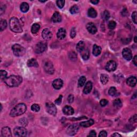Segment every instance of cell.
I'll use <instances>...</instances> for the list:
<instances>
[{
    "instance_id": "ee69618b",
    "label": "cell",
    "mask_w": 137,
    "mask_h": 137,
    "mask_svg": "<svg viewBox=\"0 0 137 137\" xmlns=\"http://www.w3.org/2000/svg\"><path fill=\"white\" fill-rule=\"evenodd\" d=\"M132 20L136 24H137V12L136 11H134L132 15Z\"/></svg>"
},
{
    "instance_id": "836d02e7",
    "label": "cell",
    "mask_w": 137,
    "mask_h": 137,
    "mask_svg": "<svg viewBox=\"0 0 137 137\" xmlns=\"http://www.w3.org/2000/svg\"><path fill=\"white\" fill-rule=\"evenodd\" d=\"M71 14H75L79 12V7L77 5H74L73 7H72L70 10Z\"/></svg>"
},
{
    "instance_id": "30bf717a",
    "label": "cell",
    "mask_w": 137,
    "mask_h": 137,
    "mask_svg": "<svg viewBox=\"0 0 137 137\" xmlns=\"http://www.w3.org/2000/svg\"><path fill=\"white\" fill-rule=\"evenodd\" d=\"M122 54H123V57L126 60L130 61L132 59V52H131V50L129 48H124L123 50Z\"/></svg>"
},
{
    "instance_id": "6da1fadb",
    "label": "cell",
    "mask_w": 137,
    "mask_h": 137,
    "mask_svg": "<svg viewBox=\"0 0 137 137\" xmlns=\"http://www.w3.org/2000/svg\"><path fill=\"white\" fill-rule=\"evenodd\" d=\"M3 81L9 87H17L22 83L23 78L19 75H13L7 77Z\"/></svg>"
},
{
    "instance_id": "5b68a950",
    "label": "cell",
    "mask_w": 137,
    "mask_h": 137,
    "mask_svg": "<svg viewBox=\"0 0 137 137\" xmlns=\"http://www.w3.org/2000/svg\"><path fill=\"white\" fill-rule=\"evenodd\" d=\"M15 136L16 137H25L27 134V130L24 127H17L13 131Z\"/></svg>"
},
{
    "instance_id": "d4e9b609",
    "label": "cell",
    "mask_w": 137,
    "mask_h": 137,
    "mask_svg": "<svg viewBox=\"0 0 137 137\" xmlns=\"http://www.w3.org/2000/svg\"><path fill=\"white\" fill-rule=\"evenodd\" d=\"M88 16L92 18H95L97 16V12L94 8H91L88 10Z\"/></svg>"
},
{
    "instance_id": "4316f807",
    "label": "cell",
    "mask_w": 137,
    "mask_h": 137,
    "mask_svg": "<svg viewBox=\"0 0 137 137\" xmlns=\"http://www.w3.org/2000/svg\"><path fill=\"white\" fill-rule=\"evenodd\" d=\"M85 43L83 41H80L78 43L76 46V49L78 52L81 53L85 49Z\"/></svg>"
},
{
    "instance_id": "2e32d148",
    "label": "cell",
    "mask_w": 137,
    "mask_h": 137,
    "mask_svg": "<svg viewBox=\"0 0 137 137\" xmlns=\"http://www.w3.org/2000/svg\"><path fill=\"white\" fill-rule=\"evenodd\" d=\"M2 136L4 137H12L11 132L10 128L9 127H4L2 128L1 131Z\"/></svg>"
},
{
    "instance_id": "b9f144b4",
    "label": "cell",
    "mask_w": 137,
    "mask_h": 137,
    "mask_svg": "<svg viewBox=\"0 0 137 137\" xmlns=\"http://www.w3.org/2000/svg\"><path fill=\"white\" fill-rule=\"evenodd\" d=\"M62 95H60V96L58 97V98L55 101V104H56L57 105H60L61 102H62Z\"/></svg>"
},
{
    "instance_id": "c3c4849f",
    "label": "cell",
    "mask_w": 137,
    "mask_h": 137,
    "mask_svg": "<svg viewBox=\"0 0 137 137\" xmlns=\"http://www.w3.org/2000/svg\"><path fill=\"white\" fill-rule=\"evenodd\" d=\"M96 133L95 132V131L94 130L91 131L90 133H89V136H88V137H96Z\"/></svg>"
},
{
    "instance_id": "816d5d0a",
    "label": "cell",
    "mask_w": 137,
    "mask_h": 137,
    "mask_svg": "<svg viewBox=\"0 0 137 137\" xmlns=\"http://www.w3.org/2000/svg\"><path fill=\"white\" fill-rule=\"evenodd\" d=\"M91 2L93 4H97V3H99V1H98V0H96V1H91Z\"/></svg>"
},
{
    "instance_id": "f1b7e54d",
    "label": "cell",
    "mask_w": 137,
    "mask_h": 137,
    "mask_svg": "<svg viewBox=\"0 0 137 137\" xmlns=\"http://www.w3.org/2000/svg\"><path fill=\"white\" fill-rule=\"evenodd\" d=\"M113 105L117 109H120L122 107V102L119 99H117L114 100Z\"/></svg>"
},
{
    "instance_id": "d6986e66",
    "label": "cell",
    "mask_w": 137,
    "mask_h": 137,
    "mask_svg": "<svg viewBox=\"0 0 137 137\" xmlns=\"http://www.w3.org/2000/svg\"><path fill=\"white\" fill-rule=\"evenodd\" d=\"M127 85L130 87H135L137 84V78L135 77H131L128 78L126 80Z\"/></svg>"
},
{
    "instance_id": "8992f818",
    "label": "cell",
    "mask_w": 137,
    "mask_h": 137,
    "mask_svg": "<svg viewBox=\"0 0 137 137\" xmlns=\"http://www.w3.org/2000/svg\"><path fill=\"white\" fill-rule=\"evenodd\" d=\"M47 111L53 116H55L57 114V109L54 104L50 102H47L46 103Z\"/></svg>"
},
{
    "instance_id": "f5cc1de1",
    "label": "cell",
    "mask_w": 137,
    "mask_h": 137,
    "mask_svg": "<svg viewBox=\"0 0 137 137\" xmlns=\"http://www.w3.org/2000/svg\"><path fill=\"white\" fill-rule=\"evenodd\" d=\"M137 37L136 36V37H135V38H134V41H135V43H137Z\"/></svg>"
},
{
    "instance_id": "bcb514c9",
    "label": "cell",
    "mask_w": 137,
    "mask_h": 137,
    "mask_svg": "<svg viewBox=\"0 0 137 137\" xmlns=\"http://www.w3.org/2000/svg\"><path fill=\"white\" fill-rule=\"evenodd\" d=\"M99 136L100 137H105L107 136V133L105 131H102L100 132Z\"/></svg>"
},
{
    "instance_id": "484cf974",
    "label": "cell",
    "mask_w": 137,
    "mask_h": 137,
    "mask_svg": "<svg viewBox=\"0 0 137 137\" xmlns=\"http://www.w3.org/2000/svg\"><path fill=\"white\" fill-rule=\"evenodd\" d=\"M20 8L21 12L26 13L29 10V5L26 2H23L21 5Z\"/></svg>"
},
{
    "instance_id": "60d3db41",
    "label": "cell",
    "mask_w": 137,
    "mask_h": 137,
    "mask_svg": "<svg viewBox=\"0 0 137 137\" xmlns=\"http://www.w3.org/2000/svg\"><path fill=\"white\" fill-rule=\"evenodd\" d=\"M100 105L102 106V107H105L106 105H108V101L105 99H102L100 101Z\"/></svg>"
},
{
    "instance_id": "e0dca14e",
    "label": "cell",
    "mask_w": 137,
    "mask_h": 137,
    "mask_svg": "<svg viewBox=\"0 0 137 137\" xmlns=\"http://www.w3.org/2000/svg\"><path fill=\"white\" fill-rule=\"evenodd\" d=\"M63 113L66 115H72L74 114V110L70 106L65 105L63 108Z\"/></svg>"
},
{
    "instance_id": "7a4b0ae2",
    "label": "cell",
    "mask_w": 137,
    "mask_h": 137,
    "mask_svg": "<svg viewBox=\"0 0 137 137\" xmlns=\"http://www.w3.org/2000/svg\"><path fill=\"white\" fill-rule=\"evenodd\" d=\"M26 110V105L24 103H19L11 110L10 115L12 117L19 116L24 114Z\"/></svg>"
},
{
    "instance_id": "f546056e",
    "label": "cell",
    "mask_w": 137,
    "mask_h": 137,
    "mask_svg": "<svg viewBox=\"0 0 137 137\" xmlns=\"http://www.w3.org/2000/svg\"><path fill=\"white\" fill-rule=\"evenodd\" d=\"M101 82L102 84L103 85H105L108 82L109 80V77L107 74H103L101 75Z\"/></svg>"
},
{
    "instance_id": "603a6c76",
    "label": "cell",
    "mask_w": 137,
    "mask_h": 137,
    "mask_svg": "<svg viewBox=\"0 0 137 137\" xmlns=\"http://www.w3.org/2000/svg\"><path fill=\"white\" fill-rule=\"evenodd\" d=\"M101 48L100 46H97L96 44H94L93 48V54L95 56H97L101 54Z\"/></svg>"
},
{
    "instance_id": "277c9868",
    "label": "cell",
    "mask_w": 137,
    "mask_h": 137,
    "mask_svg": "<svg viewBox=\"0 0 137 137\" xmlns=\"http://www.w3.org/2000/svg\"><path fill=\"white\" fill-rule=\"evenodd\" d=\"M12 50L14 55L18 57L22 56L25 54V52H26L24 47L18 44H15L13 45L12 47Z\"/></svg>"
},
{
    "instance_id": "4fadbf2b",
    "label": "cell",
    "mask_w": 137,
    "mask_h": 137,
    "mask_svg": "<svg viewBox=\"0 0 137 137\" xmlns=\"http://www.w3.org/2000/svg\"><path fill=\"white\" fill-rule=\"evenodd\" d=\"M63 85V82L61 79H56L53 81L52 85L53 87L55 89H60L62 87Z\"/></svg>"
},
{
    "instance_id": "d590c367",
    "label": "cell",
    "mask_w": 137,
    "mask_h": 137,
    "mask_svg": "<svg viewBox=\"0 0 137 137\" xmlns=\"http://www.w3.org/2000/svg\"><path fill=\"white\" fill-rule=\"evenodd\" d=\"M31 110L34 112H38L40 110V107L38 104H33L31 106Z\"/></svg>"
},
{
    "instance_id": "d6a6232c",
    "label": "cell",
    "mask_w": 137,
    "mask_h": 137,
    "mask_svg": "<svg viewBox=\"0 0 137 137\" xmlns=\"http://www.w3.org/2000/svg\"><path fill=\"white\" fill-rule=\"evenodd\" d=\"M102 17L105 21H107L110 18L109 12L107 10H105L102 14Z\"/></svg>"
},
{
    "instance_id": "ab89813d",
    "label": "cell",
    "mask_w": 137,
    "mask_h": 137,
    "mask_svg": "<svg viewBox=\"0 0 137 137\" xmlns=\"http://www.w3.org/2000/svg\"><path fill=\"white\" fill-rule=\"evenodd\" d=\"M19 123H20L21 125H23V126H26L28 124V121H27V119L25 118H23L20 119V121H19Z\"/></svg>"
},
{
    "instance_id": "cb8c5ba5",
    "label": "cell",
    "mask_w": 137,
    "mask_h": 137,
    "mask_svg": "<svg viewBox=\"0 0 137 137\" xmlns=\"http://www.w3.org/2000/svg\"><path fill=\"white\" fill-rule=\"evenodd\" d=\"M81 56L84 60H87L89 57V52L87 48H85L81 52Z\"/></svg>"
},
{
    "instance_id": "f907efd6",
    "label": "cell",
    "mask_w": 137,
    "mask_h": 137,
    "mask_svg": "<svg viewBox=\"0 0 137 137\" xmlns=\"http://www.w3.org/2000/svg\"><path fill=\"white\" fill-rule=\"evenodd\" d=\"M111 137H121V135H119V133H114L113 135H111Z\"/></svg>"
},
{
    "instance_id": "ffe728a7",
    "label": "cell",
    "mask_w": 137,
    "mask_h": 137,
    "mask_svg": "<svg viewBox=\"0 0 137 137\" xmlns=\"http://www.w3.org/2000/svg\"><path fill=\"white\" fill-rule=\"evenodd\" d=\"M66 36V31L65 30L63 29V28H61L60 29L58 30L57 33V38L62 40V39H64Z\"/></svg>"
},
{
    "instance_id": "ba28073f",
    "label": "cell",
    "mask_w": 137,
    "mask_h": 137,
    "mask_svg": "<svg viewBox=\"0 0 137 137\" xmlns=\"http://www.w3.org/2000/svg\"><path fill=\"white\" fill-rule=\"evenodd\" d=\"M43 68L44 71H45L47 74H54V66H53L52 63L51 62H50V61H47L44 63Z\"/></svg>"
},
{
    "instance_id": "7c38bea8",
    "label": "cell",
    "mask_w": 137,
    "mask_h": 137,
    "mask_svg": "<svg viewBox=\"0 0 137 137\" xmlns=\"http://www.w3.org/2000/svg\"><path fill=\"white\" fill-rule=\"evenodd\" d=\"M42 36L44 39L49 40H50L53 37V34L50 31L47 29H45L43 30L42 32Z\"/></svg>"
},
{
    "instance_id": "4dcf8cb0",
    "label": "cell",
    "mask_w": 137,
    "mask_h": 137,
    "mask_svg": "<svg viewBox=\"0 0 137 137\" xmlns=\"http://www.w3.org/2000/svg\"><path fill=\"white\" fill-rule=\"evenodd\" d=\"M7 27V22L6 20L4 19H1V21H0V30L1 31H3L6 29Z\"/></svg>"
},
{
    "instance_id": "681fc988",
    "label": "cell",
    "mask_w": 137,
    "mask_h": 137,
    "mask_svg": "<svg viewBox=\"0 0 137 137\" xmlns=\"http://www.w3.org/2000/svg\"><path fill=\"white\" fill-rule=\"evenodd\" d=\"M133 62L136 66L137 65V55H135V57H134L133 59Z\"/></svg>"
},
{
    "instance_id": "9c48e42d",
    "label": "cell",
    "mask_w": 137,
    "mask_h": 137,
    "mask_svg": "<svg viewBox=\"0 0 137 137\" xmlns=\"http://www.w3.org/2000/svg\"><path fill=\"white\" fill-rule=\"evenodd\" d=\"M79 125L78 124H75L71 125L67 128L66 133L70 136H74L77 133L78 130H79Z\"/></svg>"
},
{
    "instance_id": "44dd1931",
    "label": "cell",
    "mask_w": 137,
    "mask_h": 137,
    "mask_svg": "<svg viewBox=\"0 0 137 137\" xmlns=\"http://www.w3.org/2000/svg\"><path fill=\"white\" fill-rule=\"evenodd\" d=\"M94 123V121L93 119H91L88 120L87 121H84L80 123V125L81 126L84 127H88L91 126L93 125Z\"/></svg>"
},
{
    "instance_id": "9a60e30c",
    "label": "cell",
    "mask_w": 137,
    "mask_h": 137,
    "mask_svg": "<svg viewBox=\"0 0 137 137\" xmlns=\"http://www.w3.org/2000/svg\"><path fill=\"white\" fill-rule=\"evenodd\" d=\"M52 21L54 23H60L62 21V16L58 12H55L52 16Z\"/></svg>"
},
{
    "instance_id": "db71d44e",
    "label": "cell",
    "mask_w": 137,
    "mask_h": 137,
    "mask_svg": "<svg viewBox=\"0 0 137 137\" xmlns=\"http://www.w3.org/2000/svg\"><path fill=\"white\" fill-rule=\"evenodd\" d=\"M133 2H135V3H137V1H133Z\"/></svg>"
},
{
    "instance_id": "83f0119b",
    "label": "cell",
    "mask_w": 137,
    "mask_h": 137,
    "mask_svg": "<svg viewBox=\"0 0 137 137\" xmlns=\"http://www.w3.org/2000/svg\"><path fill=\"white\" fill-rule=\"evenodd\" d=\"M40 29V25L38 23H35L32 25V28H31V31L33 34H35L37 33L39 30Z\"/></svg>"
},
{
    "instance_id": "f35d334b",
    "label": "cell",
    "mask_w": 137,
    "mask_h": 137,
    "mask_svg": "<svg viewBox=\"0 0 137 137\" xmlns=\"http://www.w3.org/2000/svg\"><path fill=\"white\" fill-rule=\"evenodd\" d=\"M56 4L58 7L60 8V9H62L63 8L64 4H65V1H60V0H58V1H56Z\"/></svg>"
},
{
    "instance_id": "f6af8a7d",
    "label": "cell",
    "mask_w": 137,
    "mask_h": 137,
    "mask_svg": "<svg viewBox=\"0 0 137 137\" xmlns=\"http://www.w3.org/2000/svg\"><path fill=\"white\" fill-rule=\"evenodd\" d=\"M137 121V115H135L133 116V117H131L130 119V122L131 123H136Z\"/></svg>"
},
{
    "instance_id": "7bdbcfd3",
    "label": "cell",
    "mask_w": 137,
    "mask_h": 137,
    "mask_svg": "<svg viewBox=\"0 0 137 137\" xmlns=\"http://www.w3.org/2000/svg\"><path fill=\"white\" fill-rule=\"evenodd\" d=\"M76 35V31L75 28H72L70 32V37L71 38H74Z\"/></svg>"
},
{
    "instance_id": "8d00e7d4",
    "label": "cell",
    "mask_w": 137,
    "mask_h": 137,
    "mask_svg": "<svg viewBox=\"0 0 137 137\" xmlns=\"http://www.w3.org/2000/svg\"><path fill=\"white\" fill-rule=\"evenodd\" d=\"M116 92H117L116 88L115 87H111V88H110L109 90L108 93L111 96H114L115 95V94H116Z\"/></svg>"
},
{
    "instance_id": "74e56055",
    "label": "cell",
    "mask_w": 137,
    "mask_h": 137,
    "mask_svg": "<svg viewBox=\"0 0 137 137\" xmlns=\"http://www.w3.org/2000/svg\"><path fill=\"white\" fill-rule=\"evenodd\" d=\"M7 76V72L4 70H1L0 71V77L1 79L3 80H4Z\"/></svg>"
},
{
    "instance_id": "7dc6e473",
    "label": "cell",
    "mask_w": 137,
    "mask_h": 137,
    "mask_svg": "<svg viewBox=\"0 0 137 137\" xmlns=\"http://www.w3.org/2000/svg\"><path fill=\"white\" fill-rule=\"evenodd\" d=\"M68 101L70 103H71L74 102V96L73 95L70 94V95L68 96Z\"/></svg>"
},
{
    "instance_id": "52a82bcc",
    "label": "cell",
    "mask_w": 137,
    "mask_h": 137,
    "mask_svg": "<svg viewBox=\"0 0 137 137\" xmlns=\"http://www.w3.org/2000/svg\"><path fill=\"white\" fill-rule=\"evenodd\" d=\"M47 43L44 42H40L38 43L34 47V51L37 54H41L44 52L47 48Z\"/></svg>"
},
{
    "instance_id": "7402d4cb",
    "label": "cell",
    "mask_w": 137,
    "mask_h": 137,
    "mask_svg": "<svg viewBox=\"0 0 137 137\" xmlns=\"http://www.w3.org/2000/svg\"><path fill=\"white\" fill-rule=\"evenodd\" d=\"M27 64L28 66L29 67H35V68H37V67L39 66L38 62L34 58H32V59L28 60Z\"/></svg>"
},
{
    "instance_id": "3957f363",
    "label": "cell",
    "mask_w": 137,
    "mask_h": 137,
    "mask_svg": "<svg viewBox=\"0 0 137 137\" xmlns=\"http://www.w3.org/2000/svg\"><path fill=\"white\" fill-rule=\"evenodd\" d=\"M9 27L12 31L15 33H21L23 31L22 27L18 19L16 17H12L9 21Z\"/></svg>"
},
{
    "instance_id": "8fae6325",
    "label": "cell",
    "mask_w": 137,
    "mask_h": 137,
    "mask_svg": "<svg viewBox=\"0 0 137 137\" xmlns=\"http://www.w3.org/2000/svg\"><path fill=\"white\" fill-rule=\"evenodd\" d=\"M117 68L116 63L114 61H110L106 64L105 69L108 71L112 72L115 70Z\"/></svg>"
},
{
    "instance_id": "1f68e13d",
    "label": "cell",
    "mask_w": 137,
    "mask_h": 137,
    "mask_svg": "<svg viewBox=\"0 0 137 137\" xmlns=\"http://www.w3.org/2000/svg\"><path fill=\"white\" fill-rule=\"evenodd\" d=\"M86 78L84 76L81 77L79 80H78V86L79 87H83V86L85 85V84L86 83Z\"/></svg>"
},
{
    "instance_id": "ac0fdd59",
    "label": "cell",
    "mask_w": 137,
    "mask_h": 137,
    "mask_svg": "<svg viewBox=\"0 0 137 137\" xmlns=\"http://www.w3.org/2000/svg\"><path fill=\"white\" fill-rule=\"evenodd\" d=\"M92 87H93V84H92V83L91 82V81H88V82L86 83L85 87H84V90H83L84 93L85 94H89L92 90Z\"/></svg>"
},
{
    "instance_id": "5bb4252c",
    "label": "cell",
    "mask_w": 137,
    "mask_h": 137,
    "mask_svg": "<svg viewBox=\"0 0 137 137\" xmlns=\"http://www.w3.org/2000/svg\"><path fill=\"white\" fill-rule=\"evenodd\" d=\"M86 28L88 31L92 34H94L97 32V30L95 25L92 23H89L86 25Z\"/></svg>"
},
{
    "instance_id": "e575fe53",
    "label": "cell",
    "mask_w": 137,
    "mask_h": 137,
    "mask_svg": "<svg viewBox=\"0 0 137 137\" xmlns=\"http://www.w3.org/2000/svg\"><path fill=\"white\" fill-rule=\"evenodd\" d=\"M116 26V23L115 21H110L108 23V27L110 30H114L115 29V27Z\"/></svg>"
}]
</instances>
